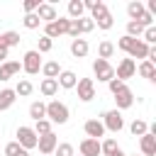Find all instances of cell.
Here are the masks:
<instances>
[{
    "label": "cell",
    "mask_w": 156,
    "mask_h": 156,
    "mask_svg": "<svg viewBox=\"0 0 156 156\" xmlns=\"http://www.w3.org/2000/svg\"><path fill=\"white\" fill-rule=\"evenodd\" d=\"M107 85H110V93H112V95H115L117 90H122V88H124V83H122V80H117V78H112Z\"/></svg>",
    "instance_id": "cell-43"
},
{
    "label": "cell",
    "mask_w": 156,
    "mask_h": 156,
    "mask_svg": "<svg viewBox=\"0 0 156 156\" xmlns=\"http://www.w3.org/2000/svg\"><path fill=\"white\" fill-rule=\"evenodd\" d=\"M144 12H146V10H144V2H139V0H132V2L127 5V15H129L132 22H139Z\"/></svg>",
    "instance_id": "cell-22"
},
{
    "label": "cell",
    "mask_w": 156,
    "mask_h": 156,
    "mask_svg": "<svg viewBox=\"0 0 156 156\" xmlns=\"http://www.w3.org/2000/svg\"><path fill=\"white\" fill-rule=\"evenodd\" d=\"M12 90H15V95H20V98H27V95H32V93H34V85H32V80L22 78V80H17V85H15Z\"/></svg>",
    "instance_id": "cell-28"
},
{
    "label": "cell",
    "mask_w": 156,
    "mask_h": 156,
    "mask_svg": "<svg viewBox=\"0 0 156 156\" xmlns=\"http://www.w3.org/2000/svg\"><path fill=\"white\" fill-rule=\"evenodd\" d=\"M32 129H34V134H37V136H44V134L54 132V129H51V122H49V119H39V122H34V127H32Z\"/></svg>",
    "instance_id": "cell-32"
},
{
    "label": "cell",
    "mask_w": 156,
    "mask_h": 156,
    "mask_svg": "<svg viewBox=\"0 0 156 156\" xmlns=\"http://www.w3.org/2000/svg\"><path fill=\"white\" fill-rule=\"evenodd\" d=\"M78 156H80V154H78Z\"/></svg>",
    "instance_id": "cell-48"
},
{
    "label": "cell",
    "mask_w": 156,
    "mask_h": 156,
    "mask_svg": "<svg viewBox=\"0 0 156 156\" xmlns=\"http://www.w3.org/2000/svg\"><path fill=\"white\" fill-rule=\"evenodd\" d=\"M78 151H80V156H100V141L85 136V139L78 144Z\"/></svg>",
    "instance_id": "cell-16"
},
{
    "label": "cell",
    "mask_w": 156,
    "mask_h": 156,
    "mask_svg": "<svg viewBox=\"0 0 156 156\" xmlns=\"http://www.w3.org/2000/svg\"><path fill=\"white\" fill-rule=\"evenodd\" d=\"M7 54H10V51H7L5 46H0V63H5V61H7Z\"/></svg>",
    "instance_id": "cell-44"
},
{
    "label": "cell",
    "mask_w": 156,
    "mask_h": 156,
    "mask_svg": "<svg viewBox=\"0 0 156 156\" xmlns=\"http://www.w3.org/2000/svg\"><path fill=\"white\" fill-rule=\"evenodd\" d=\"M46 119L51 124H66L68 122V107L61 100H51L46 102Z\"/></svg>",
    "instance_id": "cell-1"
},
{
    "label": "cell",
    "mask_w": 156,
    "mask_h": 156,
    "mask_svg": "<svg viewBox=\"0 0 156 156\" xmlns=\"http://www.w3.org/2000/svg\"><path fill=\"white\" fill-rule=\"evenodd\" d=\"M129 132H132L134 136H144V134L149 132V124H146L144 119H134V122L129 124Z\"/></svg>",
    "instance_id": "cell-31"
},
{
    "label": "cell",
    "mask_w": 156,
    "mask_h": 156,
    "mask_svg": "<svg viewBox=\"0 0 156 156\" xmlns=\"http://www.w3.org/2000/svg\"><path fill=\"white\" fill-rule=\"evenodd\" d=\"M20 71H22V63L20 61H5V63H0V80L5 83L10 78H15Z\"/></svg>",
    "instance_id": "cell-15"
},
{
    "label": "cell",
    "mask_w": 156,
    "mask_h": 156,
    "mask_svg": "<svg viewBox=\"0 0 156 156\" xmlns=\"http://www.w3.org/2000/svg\"><path fill=\"white\" fill-rule=\"evenodd\" d=\"M22 7H24V12H27V15H32V12H37L39 0H24V2H22Z\"/></svg>",
    "instance_id": "cell-42"
},
{
    "label": "cell",
    "mask_w": 156,
    "mask_h": 156,
    "mask_svg": "<svg viewBox=\"0 0 156 156\" xmlns=\"http://www.w3.org/2000/svg\"><path fill=\"white\" fill-rule=\"evenodd\" d=\"M15 100H17V95H15L12 88H2L0 90V110H10L15 105Z\"/></svg>",
    "instance_id": "cell-24"
},
{
    "label": "cell",
    "mask_w": 156,
    "mask_h": 156,
    "mask_svg": "<svg viewBox=\"0 0 156 156\" xmlns=\"http://www.w3.org/2000/svg\"><path fill=\"white\" fill-rule=\"evenodd\" d=\"M39 90H41L44 98H54V95L58 93V83H56L54 78H44V80L39 83Z\"/></svg>",
    "instance_id": "cell-23"
},
{
    "label": "cell",
    "mask_w": 156,
    "mask_h": 156,
    "mask_svg": "<svg viewBox=\"0 0 156 156\" xmlns=\"http://www.w3.org/2000/svg\"><path fill=\"white\" fill-rule=\"evenodd\" d=\"M132 105H134V93H132L127 85L115 93V110H117V112H122V110H127V107H132Z\"/></svg>",
    "instance_id": "cell-10"
},
{
    "label": "cell",
    "mask_w": 156,
    "mask_h": 156,
    "mask_svg": "<svg viewBox=\"0 0 156 156\" xmlns=\"http://www.w3.org/2000/svg\"><path fill=\"white\" fill-rule=\"evenodd\" d=\"M134 73H136V61H132V58H122L119 66L115 68V78L122 80V83H124L127 78H132Z\"/></svg>",
    "instance_id": "cell-9"
},
{
    "label": "cell",
    "mask_w": 156,
    "mask_h": 156,
    "mask_svg": "<svg viewBox=\"0 0 156 156\" xmlns=\"http://www.w3.org/2000/svg\"><path fill=\"white\" fill-rule=\"evenodd\" d=\"M51 49H54V41L41 34V37L37 39V51H39V54H46V51H51Z\"/></svg>",
    "instance_id": "cell-35"
},
{
    "label": "cell",
    "mask_w": 156,
    "mask_h": 156,
    "mask_svg": "<svg viewBox=\"0 0 156 156\" xmlns=\"http://www.w3.org/2000/svg\"><path fill=\"white\" fill-rule=\"evenodd\" d=\"M83 7H85V10H90V20H98L100 15H105V12H107V5H105L102 0H85V2H83Z\"/></svg>",
    "instance_id": "cell-17"
},
{
    "label": "cell",
    "mask_w": 156,
    "mask_h": 156,
    "mask_svg": "<svg viewBox=\"0 0 156 156\" xmlns=\"http://www.w3.org/2000/svg\"><path fill=\"white\" fill-rule=\"evenodd\" d=\"M56 83H58V88H63V90H71V88H76V83H78V76H76L73 71H61V73H58V78H56Z\"/></svg>",
    "instance_id": "cell-18"
},
{
    "label": "cell",
    "mask_w": 156,
    "mask_h": 156,
    "mask_svg": "<svg viewBox=\"0 0 156 156\" xmlns=\"http://www.w3.org/2000/svg\"><path fill=\"white\" fill-rule=\"evenodd\" d=\"M56 146H58V136H56L54 132H49V134H44V136L37 139V149H39L44 156H54Z\"/></svg>",
    "instance_id": "cell-8"
},
{
    "label": "cell",
    "mask_w": 156,
    "mask_h": 156,
    "mask_svg": "<svg viewBox=\"0 0 156 156\" xmlns=\"http://www.w3.org/2000/svg\"><path fill=\"white\" fill-rule=\"evenodd\" d=\"M76 88H78V100L80 102H90L95 98V83H93V78H78Z\"/></svg>",
    "instance_id": "cell-7"
},
{
    "label": "cell",
    "mask_w": 156,
    "mask_h": 156,
    "mask_svg": "<svg viewBox=\"0 0 156 156\" xmlns=\"http://www.w3.org/2000/svg\"><path fill=\"white\" fill-rule=\"evenodd\" d=\"M17 44H20V34H17V32H12V29H10V32L0 34V46H5L7 51H10L12 46H17Z\"/></svg>",
    "instance_id": "cell-27"
},
{
    "label": "cell",
    "mask_w": 156,
    "mask_h": 156,
    "mask_svg": "<svg viewBox=\"0 0 156 156\" xmlns=\"http://www.w3.org/2000/svg\"><path fill=\"white\" fill-rule=\"evenodd\" d=\"M34 15H37L39 22H44V24H49V22H54V20L58 17V12H56V7H54L51 2H39V7H37Z\"/></svg>",
    "instance_id": "cell-11"
},
{
    "label": "cell",
    "mask_w": 156,
    "mask_h": 156,
    "mask_svg": "<svg viewBox=\"0 0 156 156\" xmlns=\"http://www.w3.org/2000/svg\"><path fill=\"white\" fill-rule=\"evenodd\" d=\"M112 156H127V154H124V151H122V149H117V151H115V154H112Z\"/></svg>",
    "instance_id": "cell-45"
},
{
    "label": "cell",
    "mask_w": 156,
    "mask_h": 156,
    "mask_svg": "<svg viewBox=\"0 0 156 156\" xmlns=\"http://www.w3.org/2000/svg\"><path fill=\"white\" fill-rule=\"evenodd\" d=\"M78 27H80V34H88V32L95 29V22H93L90 17H80V20H78Z\"/></svg>",
    "instance_id": "cell-37"
},
{
    "label": "cell",
    "mask_w": 156,
    "mask_h": 156,
    "mask_svg": "<svg viewBox=\"0 0 156 156\" xmlns=\"http://www.w3.org/2000/svg\"><path fill=\"white\" fill-rule=\"evenodd\" d=\"M54 156H76V151H73V146H71L68 141H63V144H58V146H56Z\"/></svg>",
    "instance_id": "cell-36"
},
{
    "label": "cell",
    "mask_w": 156,
    "mask_h": 156,
    "mask_svg": "<svg viewBox=\"0 0 156 156\" xmlns=\"http://www.w3.org/2000/svg\"><path fill=\"white\" fill-rule=\"evenodd\" d=\"M117 149H119V144H117L115 139H105V141H100V154H105V156H112Z\"/></svg>",
    "instance_id": "cell-33"
},
{
    "label": "cell",
    "mask_w": 156,
    "mask_h": 156,
    "mask_svg": "<svg viewBox=\"0 0 156 156\" xmlns=\"http://www.w3.org/2000/svg\"><path fill=\"white\" fill-rule=\"evenodd\" d=\"M102 127H105V132H122L124 129V117H122V112H117V110H107V112H102Z\"/></svg>",
    "instance_id": "cell-2"
},
{
    "label": "cell",
    "mask_w": 156,
    "mask_h": 156,
    "mask_svg": "<svg viewBox=\"0 0 156 156\" xmlns=\"http://www.w3.org/2000/svg\"><path fill=\"white\" fill-rule=\"evenodd\" d=\"M63 68L58 66V61H46V63H41V73H44V78H58V73H61Z\"/></svg>",
    "instance_id": "cell-26"
},
{
    "label": "cell",
    "mask_w": 156,
    "mask_h": 156,
    "mask_svg": "<svg viewBox=\"0 0 156 156\" xmlns=\"http://www.w3.org/2000/svg\"><path fill=\"white\" fill-rule=\"evenodd\" d=\"M80 17H85L83 0H71L68 2V20H80Z\"/></svg>",
    "instance_id": "cell-25"
},
{
    "label": "cell",
    "mask_w": 156,
    "mask_h": 156,
    "mask_svg": "<svg viewBox=\"0 0 156 156\" xmlns=\"http://www.w3.org/2000/svg\"><path fill=\"white\" fill-rule=\"evenodd\" d=\"M139 149H141V156H156V134L146 132L144 136H139Z\"/></svg>",
    "instance_id": "cell-12"
},
{
    "label": "cell",
    "mask_w": 156,
    "mask_h": 156,
    "mask_svg": "<svg viewBox=\"0 0 156 156\" xmlns=\"http://www.w3.org/2000/svg\"><path fill=\"white\" fill-rule=\"evenodd\" d=\"M141 37H144V39H141V41H144V44H149V46H151V44H154V41H156V27H146V29H144V34H141Z\"/></svg>",
    "instance_id": "cell-39"
},
{
    "label": "cell",
    "mask_w": 156,
    "mask_h": 156,
    "mask_svg": "<svg viewBox=\"0 0 156 156\" xmlns=\"http://www.w3.org/2000/svg\"><path fill=\"white\" fill-rule=\"evenodd\" d=\"M29 117H32L34 122H39V119H46V102H41V100H34V102L29 105Z\"/></svg>",
    "instance_id": "cell-21"
},
{
    "label": "cell",
    "mask_w": 156,
    "mask_h": 156,
    "mask_svg": "<svg viewBox=\"0 0 156 156\" xmlns=\"http://www.w3.org/2000/svg\"><path fill=\"white\" fill-rule=\"evenodd\" d=\"M141 34H144V27H141L139 22H132V20H129V22H127V37H132V39H139Z\"/></svg>",
    "instance_id": "cell-34"
},
{
    "label": "cell",
    "mask_w": 156,
    "mask_h": 156,
    "mask_svg": "<svg viewBox=\"0 0 156 156\" xmlns=\"http://www.w3.org/2000/svg\"><path fill=\"white\" fill-rule=\"evenodd\" d=\"M95 22V27H100V29H112V24H115V17H112V12L107 10L105 15H100L98 20H93Z\"/></svg>",
    "instance_id": "cell-30"
},
{
    "label": "cell",
    "mask_w": 156,
    "mask_h": 156,
    "mask_svg": "<svg viewBox=\"0 0 156 156\" xmlns=\"http://www.w3.org/2000/svg\"><path fill=\"white\" fill-rule=\"evenodd\" d=\"M149 44H144L141 39H134V44L129 46V51H127V58H141V61H146V56H149Z\"/></svg>",
    "instance_id": "cell-13"
},
{
    "label": "cell",
    "mask_w": 156,
    "mask_h": 156,
    "mask_svg": "<svg viewBox=\"0 0 156 156\" xmlns=\"http://www.w3.org/2000/svg\"><path fill=\"white\" fill-rule=\"evenodd\" d=\"M22 24H24L27 29H37V27H39L41 22H39V17H37V15L32 12V15H24V20H22Z\"/></svg>",
    "instance_id": "cell-38"
},
{
    "label": "cell",
    "mask_w": 156,
    "mask_h": 156,
    "mask_svg": "<svg viewBox=\"0 0 156 156\" xmlns=\"http://www.w3.org/2000/svg\"><path fill=\"white\" fill-rule=\"evenodd\" d=\"M17 156H29V151H24V149H22V151H20Z\"/></svg>",
    "instance_id": "cell-46"
},
{
    "label": "cell",
    "mask_w": 156,
    "mask_h": 156,
    "mask_svg": "<svg viewBox=\"0 0 156 156\" xmlns=\"http://www.w3.org/2000/svg\"><path fill=\"white\" fill-rule=\"evenodd\" d=\"M132 156H136V154H132Z\"/></svg>",
    "instance_id": "cell-47"
},
{
    "label": "cell",
    "mask_w": 156,
    "mask_h": 156,
    "mask_svg": "<svg viewBox=\"0 0 156 156\" xmlns=\"http://www.w3.org/2000/svg\"><path fill=\"white\" fill-rule=\"evenodd\" d=\"M22 71L29 73V76H37L41 71V54L37 49H29L24 51V58H22Z\"/></svg>",
    "instance_id": "cell-4"
},
{
    "label": "cell",
    "mask_w": 156,
    "mask_h": 156,
    "mask_svg": "<svg viewBox=\"0 0 156 156\" xmlns=\"http://www.w3.org/2000/svg\"><path fill=\"white\" fill-rule=\"evenodd\" d=\"M93 73H95V78L102 80V83H110V80L115 78L112 63H110V61H102V58H95V61H93Z\"/></svg>",
    "instance_id": "cell-6"
},
{
    "label": "cell",
    "mask_w": 156,
    "mask_h": 156,
    "mask_svg": "<svg viewBox=\"0 0 156 156\" xmlns=\"http://www.w3.org/2000/svg\"><path fill=\"white\" fill-rule=\"evenodd\" d=\"M88 51H90V44H88L85 39H73V41H71V54H73L76 58H85Z\"/></svg>",
    "instance_id": "cell-19"
},
{
    "label": "cell",
    "mask_w": 156,
    "mask_h": 156,
    "mask_svg": "<svg viewBox=\"0 0 156 156\" xmlns=\"http://www.w3.org/2000/svg\"><path fill=\"white\" fill-rule=\"evenodd\" d=\"M15 136H17L15 141H17L24 151L37 149V139H39V136L34 134V129H32V127H24V124H22V127H17V134H15Z\"/></svg>",
    "instance_id": "cell-5"
},
{
    "label": "cell",
    "mask_w": 156,
    "mask_h": 156,
    "mask_svg": "<svg viewBox=\"0 0 156 156\" xmlns=\"http://www.w3.org/2000/svg\"><path fill=\"white\" fill-rule=\"evenodd\" d=\"M68 24H71V20H68V17H56L54 22L44 24V37H49V39L54 41V39H58L61 34H66V32H68Z\"/></svg>",
    "instance_id": "cell-3"
},
{
    "label": "cell",
    "mask_w": 156,
    "mask_h": 156,
    "mask_svg": "<svg viewBox=\"0 0 156 156\" xmlns=\"http://www.w3.org/2000/svg\"><path fill=\"white\" fill-rule=\"evenodd\" d=\"M22 151V146L17 144V141H10V144H5V156H17Z\"/></svg>",
    "instance_id": "cell-41"
},
{
    "label": "cell",
    "mask_w": 156,
    "mask_h": 156,
    "mask_svg": "<svg viewBox=\"0 0 156 156\" xmlns=\"http://www.w3.org/2000/svg\"><path fill=\"white\" fill-rule=\"evenodd\" d=\"M83 132L88 134V139H98V141H100V136H105V127L100 119H85Z\"/></svg>",
    "instance_id": "cell-14"
},
{
    "label": "cell",
    "mask_w": 156,
    "mask_h": 156,
    "mask_svg": "<svg viewBox=\"0 0 156 156\" xmlns=\"http://www.w3.org/2000/svg\"><path fill=\"white\" fill-rule=\"evenodd\" d=\"M132 44H134V39H132V37H127V34H124V37H119V39H117V46H119V49H122V51H124V54H127V51H129V46H132Z\"/></svg>",
    "instance_id": "cell-40"
},
{
    "label": "cell",
    "mask_w": 156,
    "mask_h": 156,
    "mask_svg": "<svg viewBox=\"0 0 156 156\" xmlns=\"http://www.w3.org/2000/svg\"><path fill=\"white\" fill-rule=\"evenodd\" d=\"M112 54H115V44L112 41H100L98 44V58H102V61H107V58H112Z\"/></svg>",
    "instance_id": "cell-29"
},
{
    "label": "cell",
    "mask_w": 156,
    "mask_h": 156,
    "mask_svg": "<svg viewBox=\"0 0 156 156\" xmlns=\"http://www.w3.org/2000/svg\"><path fill=\"white\" fill-rule=\"evenodd\" d=\"M136 71H139V76H141V78H146V80L156 83V66H154L151 61H141V63L136 66Z\"/></svg>",
    "instance_id": "cell-20"
}]
</instances>
